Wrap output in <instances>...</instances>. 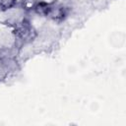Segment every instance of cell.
<instances>
[{
	"label": "cell",
	"instance_id": "obj_1",
	"mask_svg": "<svg viewBox=\"0 0 126 126\" xmlns=\"http://www.w3.org/2000/svg\"><path fill=\"white\" fill-rule=\"evenodd\" d=\"M31 31H32L31 27L29 25H26V24L22 25L18 29V32H19V34H20V36L22 38H28L29 36H31V34H32Z\"/></svg>",
	"mask_w": 126,
	"mask_h": 126
},
{
	"label": "cell",
	"instance_id": "obj_2",
	"mask_svg": "<svg viewBox=\"0 0 126 126\" xmlns=\"http://www.w3.org/2000/svg\"><path fill=\"white\" fill-rule=\"evenodd\" d=\"M13 2H14V0H1V3L5 6H8V7L11 6L13 4Z\"/></svg>",
	"mask_w": 126,
	"mask_h": 126
}]
</instances>
